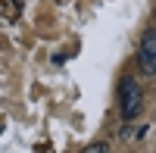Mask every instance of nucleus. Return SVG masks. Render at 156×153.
<instances>
[{
    "instance_id": "nucleus-1",
    "label": "nucleus",
    "mask_w": 156,
    "mask_h": 153,
    "mask_svg": "<svg viewBox=\"0 0 156 153\" xmlns=\"http://www.w3.org/2000/svg\"><path fill=\"white\" fill-rule=\"evenodd\" d=\"M140 106H144V94H140V84L134 75H125L122 84H119V109H122V119L131 122L140 116Z\"/></svg>"
},
{
    "instance_id": "nucleus-2",
    "label": "nucleus",
    "mask_w": 156,
    "mask_h": 153,
    "mask_svg": "<svg viewBox=\"0 0 156 153\" xmlns=\"http://www.w3.org/2000/svg\"><path fill=\"white\" fill-rule=\"evenodd\" d=\"M137 62L144 75H156V28H150L144 34V41L137 47Z\"/></svg>"
},
{
    "instance_id": "nucleus-3",
    "label": "nucleus",
    "mask_w": 156,
    "mask_h": 153,
    "mask_svg": "<svg viewBox=\"0 0 156 153\" xmlns=\"http://www.w3.org/2000/svg\"><path fill=\"white\" fill-rule=\"evenodd\" d=\"M103 150H109V147H106V144H90V147H87V153H103Z\"/></svg>"
}]
</instances>
